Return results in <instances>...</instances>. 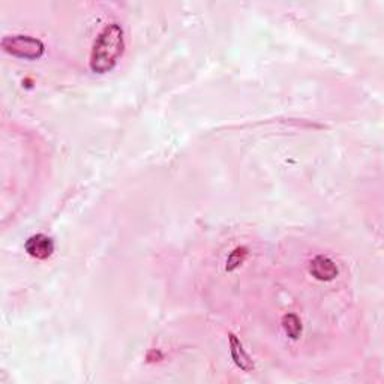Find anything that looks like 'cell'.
<instances>
[{
    "label": "cell",
    "instance_id": "3",
    "mask_svg": "<svg viewBox=\"0 0 384 384\" xmlns=\"http://www.w3.org/2000/svg\"><path fill=\"white\" fill-rule=\"evenodd\" d=\"M24 249L32 258L37 260H47L55 252V242L47 234H33L26 240Z\"/></svg>",
    "mask_w": 384,
    "mask_h": 384
},
{
    "label": "cell",
    "instance_id": "2",
    "mask_svg": "<svg viewBox=\"0 0 384 384\" xmlns=\"http://www.w3.org/2000/svg\"><path fill=\"white\" fill-rule=\"evenodd\" d=\"M2 48L8 55L26 60H37L46 53V46L38 38L28 35H14L2 39Z\"/></svg>",
    "mask_w": 384,
    "mask_h": 384
},
{
    "label": "cell",
    "instance_id": "4",
    "mask_svg": "<svg viewBox=\"0 0 384 384\" xmlns=\"http://www.w3.org/2000/svg\"><path fill=\"white\" fill-rule=\"evenodd\" d=\"M309 273L316 278L317 281L329 282V281H334V279L338 276L339 270L334 260H330L329 257L325 256H317L316 258H312V261L309 263Z\"/></svg>",
    "mask_w": 384,
    "mask_h": 384
},
{
    "label": "cell",
    "instance_id": "5",
    "mask_svg": "<svg viewBox=\"0 0 384 384\" xmlns=\"http://www.w3.org/2000/svg\"><path fill=\"white\" fill-rule=\"evenodd\" d=\"M229 339H230L231 359L234 361L236 366L240 368L242 371L251 372L252 369H254V362H252L249 354L245 352V348H243V344L240 343V339L236 336L234 334H230Z\"/></svg>",
    "mask_w": 384,
    "mask_h": 384
},
{
    "label": "cell",
    "instance_id": "7",
    "mask_svg": "<svg viewBox=\"0 0 384 384\" xmlns=\"http://www.w3.org/2000/svg\"><path fill=\"white\" fill-rule=\"evenodd\" d=\"M247 256H248L247 248H236L229 256V258H227V270L233 272L234 269H238L243 261H245Z\"/></svg>",
    "mask_w": 384,
    "mask_h": 384
},
{
    "label": "cell",
    "instance_id": "6",
    "mask_svg": "<svg viewBox=\"0 0 384 384\" xmlns=\"http://www.w3.org/2000/svg\"><path fill=\"white\" fill-rule=\"evenodd\" d=\"M281 325H282V329H284V332H285L288 338L294 339V341H296V339L300 338V335H302V321L298 316H296V314H285V316L282 317Z\"/></svg>",
    "mask_w": 384,
    "mask_h": 384
},
{
    "label": "cell",
    "instance_id": "1",
    "mask_svg": "<svg viewBox=\"0 0 384 384\" xmlns=\"http://www.w3.org/2000/svg\"><path fill=\"white\" fill-rule=\"evenodd\" d=\"M125 50V38H124V29L120 28V24L111 23L106 26L101 30V33L96 37L89 66L92 73L95 74H107L119 62V59L124 55Z\"/></svg>",
    "mask_w": 384,
    "mask_h": 384
}]
</instances>
